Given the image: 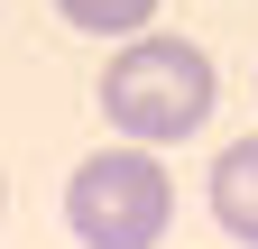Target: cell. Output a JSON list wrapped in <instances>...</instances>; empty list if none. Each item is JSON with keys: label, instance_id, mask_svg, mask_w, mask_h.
<instances>
[{"label": "cell", "instance_id": "1", "mask_svg": "<svg viewBox=\"0 0 258 249\" xmlns=\"http://www.w3.org/2000/svg\"><path fill=\"white\" fill-rule=\"evenodd\" d=\"M221 102V74H212V55L194 46V37H120L111 55V74H102V111H111V130L120 139H148V148H175L194 139L212 120Z\"/></svg>", "mask_w": 258, "mask_h": 249}, {"label": "cell", "instance_id": "2", "mask_svg": "<svg viewBox=\"0 0 258 249\" xmlns=\"http://www.w3.org/2000/svg\"><path fill=\"white\" fill-rule=\"evenodd\" d=\"M175 222V184L157 166L148 139L129 148H92V157L64 175V231L83 249H157Z\"/></svg>", "mask_w": 258, "mask_h": 249}, {"label": "cell", "instance_id": "3", "mask_svg": "<svg viewBox=\"0 0 258 249\" xmlns=\"http://www.w3.org/2000/svg\"><path fill=\"white\" fill-rule=\"evenodd\" d=\"M212 222L240 249H258V139L221 148V166H212Z\"/></svg>", "mask_w": 258, "mask_h": 249}, {"label": "cell", "instance_id": "4", "mask_svg": "<svg viewBox=\"0 0 258 249\" xmlns=\"http://www.w3.org/2000/svg\"><path fill=\"white\" fill-rule=\"evenodd\" d=\"M64 28H83V37H139L157 19V0H55Z\"/></svg>", "mask_w": 258, "mask_h": 249}]
</instances>
